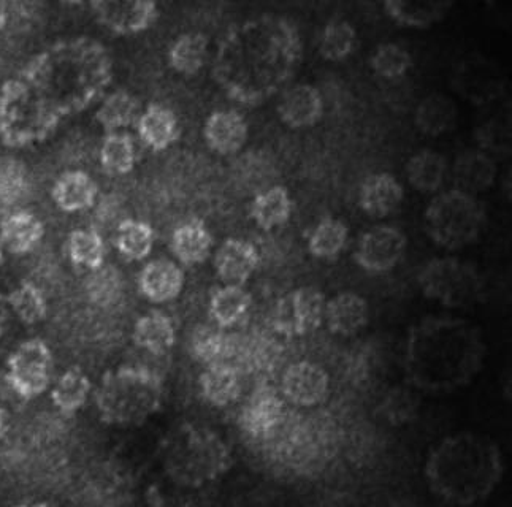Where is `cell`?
<instances>
[{"label":"cell","instance_id":"cell-23","mask_svg":"<svg viewBox=\"0 0 512 507\" xmlns=\"http://www.w3.org/2000/svg\"><path fill=\"white\" fill-rule=\"evenodd\" d=\"M43 235V222L29 211H15L0 222V243L16 256L34 251L42 241Z\"/></svg>","mask_w":512,"mask_h":507},{"label":"cell","instance_id":"cell-25","mask_svg":"<svg viewBox=\"0 0 512 507\" xmlns=\"http://www.w3.org/2000/svg\"><path fill=\"white\" fill-rule=\"evenodd\" d=\"M199 387L202 398L208 405L227 408L240 398V374L230 363L207 366V370L200 374Z\"/></svg>","mask_w":512,"mask_h":507},{"label":"cell","instance_id":"cell-22","mask_svg":"<svg viewBox=\"0 0 512 507\" xmlns=\"http://www.w3.org/2000/svg\"><path fill=\"white\" fill-rule=\"evenodd\" d=\"M97 194H99V186L83 170L65 172L56 180L51 191L54 203L65 213L89 210L96 205Z\"/></svg>","mask_w":512,"mask_h":507},{"label":"cell","instance_id":"cell-39","mask_svg":"<svg viewBox=\"0 0 512 507\" xmlns=\"http://www.w3.org/2000/svg\"><path fill=\"white\" fill-rule=\"evenodd\" d=\"M100 165L110 175H127L137 164L134 137L127 132L108 134L99 151Z\"/></svg>","mask_w":512,"mask_h":507},{"label":"cell","instance_id":"cell-43","mask_svg":"<svg viewBox=\"0 0 512 507\" xmlns=\"http://www.w3.org/2000/svg\"><path fill=\"white\" fill-rule=\"evenodd\" d=\"M370 65L379 77L395 80L403 77L413 67V58L409 51L398 43H384L376 48L370 58Z\"/></svg>","mask_w":512,"mask_h":507},{"label":"cell","instance_id":"cell-42","mask_svg":"<svg viewBox=\"0 0 512 507\" xmlns=\"http://www.w3.org/2000/svg\"><path fill=\"white\" fill-rule=\"evenodd\" d=\"M357 32L349 21L332 20L325 24L319 39V53L329 61H343L354 51Z\"/></svg>","mask_w":512,"mask_h":507},{"label":"cell","instance_id":"cell-38","mask_svg":"<svg viewBox=\"0 0 512 507\" xmlns=\"http://www.w3.org/2000/svg\"><path fill=\"white\" fill-rule=\"evenodd\" d=\"M65 251H67L70 262L75 267L83 268V270H99L100 267L105 265L107 246H105L104 238L97 230H73L67 238Z\"/></svg>","mask_w":512,"mask_h":507},{"label":"cell","instance_id":"cell-18","mask_svg":"<svg viewBox=\"0 0 512 507\" xmlns=\"http://www.w3.org/2000/svg\"><path fill=\"white\" fill-rule=\"evenodd\" d=\"M497 165L489 154L479 149L463 151L452 167L455 189L470 195L489 191L497 180Z\"/></svg>","mask_w":512,"mask_h":507},{"label":"cell","instance_id":"cell-9","mask_svg":"<svg viewBox=\"0 0 512 507\" xmlns=\"http://www.w3.org/2000/svg\"><path fill=\"white\" fill-rule=\"evenodd\" d=\"M325 295L316 287H299L276 303L273 327L284 336H303L324 322Z\"/></svg>","mask_w":512,"mask_h":507},{"label":"cell","instance_id":"cell-14","mask_svg":"<svg viewBox=\"0 0 512 507\" xmlns=\"http://www.w3.org/2000/svg\"><path fill=\"white\" fill-rule=\"evenodd\" d=\"M259 262L256 246L238 238L224 241L214 254V270L224 286H245Z\"/></svg>","mask_w":512,"mask_h":507},{"label":"cell","instance_id":"cell-20","mask_svg":"<svg viewBox=\"0 0 512 507\" xmlns=\"http://www.w3.org/2000/svg\"><path fill=\"white\" fill-rule=\"evenodd\" d=\"M370 308L365 298L354 292H341L325 303L324 321L330 332L352 336L367 327Z\"/></svg>","mask_w":512,"mask_h":507},{"label":"cell","instance_id":"cell-48","mask_svg":"<svg viewBox=\"0 0 512 507\" xmlns=\"http://www.w3.org/2000/svg\"><path fill=\"white\" fill-rule=\"evenodd\" d=\"M8 430V414L2 406H0V438L7 433Z\"/></svg>","mask_w":512,"mask_h":507},{"label":"cell","instance_id":"cell-13","mask_svg":"<svg viewBox=\"0 0 512 507\" xmlns=\"http://www.w3.org/2000/svg\"><path fill=\"white\" fill-rule=\"evenodd\" d=\"M329 392V374L313 362L292 363L281 378V395L299 408L321 405L329 397Z\"/></svg>","mask_w":512,"mask_h":507},{"label":"cell","instance_id":"cell-7","mask_svg":"<svg viewBox=\"0 0 512 507\" xmlns=\"http://www.w3.org/2000/svg\"><path fill=\"white\" fill-rule=\"evenodd\" d=\"M422 294L448 308H470L481 302L484 279L478 268L455 257H436L417 276Z\"/></svg>","mask_w":512,"mask_h":507},{"label":"cell","instance_id":"cell-29","mask_svg":"<svg viewBox=\"0 0 512 507\" xmlns=\"http://www.w3.org/2000/svg\"><path fill=\"white\" fill-rule=\"evenodd\" d=\"M92 382L85 371L73 366L59 376L51 387V401L54 408L64 416H73L85 408L91 397Z\"/></svg>","mask_w":512,"mask_h":507},{"label":"cell","instance_id":"cell-33","mask_svg":"<svg viewBox=\"0 0 512 507\" xmlns=\"http://www.w3.org/2000/svg\"><path fill=\"white\" fill-rule=\"evenodd\" d=\"M405 172L409 184L414 189L424 194H433L443 186L446 180L448 161L443 154L436 153L432 149H422L409 159Z\"/></svg>","mask_w":512,"mask_h":507},{"label":"cell","instance_id":"cell-41","mask_svg":"<svg viewBox=\"0 0 512 507\" xmlns=\"http://www.w3.org/2000/svg\"><path fill=\"white\" fill-rule=\"evenodd\" d=\"M7 303L10 311L26 325L39 324L48 313V303L42 290L27 281L8 294Z\"/></svg>","mask_w":512,"mask_h":507},{"label":"cell","instance_id":"cell-26","mask_svg":"<svg viewBox=\"0 0 512 507\" xmlns=\"http://www.w3.org/2000/svg\"><path fill=\"white\" fill-rule=\"evenodd\" d=\"M457 121H459L457 103L441 92H433L422 99L414 113L417 129L432 137L446 134L454 129Z\"/></svg>","mask_w":512,"mask_h":507},{"label":"cell","instance_id":"cell-4","mask_svg":"<svg viewBox=\"0 0 512 507\" xmlns=\"http://www.w3.org/2000/svg\"><path fill=\"white\" fill-rule=\"evenodd\" d=\"M161 463L167 481L199 490L229 473L234 466V454L219 433L186 422L165 436Z\"/></svg>","mask_w":512,"mask_h":507},{"label":"cell","instance_id":"cell-8","mask_svg":"<svg viewBox=\"0 0 512 507\" xmlns=\"http://www.w3.org/2000/svg\"><path fill=\"white\" fill-rule=\"evenodd\" d=\"M53 379V352L39 338L24 341L7 359L5 381L23 400H34L43 395L51 389Z\"/></svg>","mask_w":512,"mask_h":507},{"label":"cell","instance_id":"cell-28","mask_svg":"<svg viewBox=\"0 0 512 507\" xmlns=\"http://www.w3.org/2000/svg\"><path fill=\"white\" fill-rule=\"evenodd\" d=\"M140 115H142V105L137 97L124 89H118L102 100L96 111V121L104 127L107 135L118 134V132H126L129 127L137 126Z\"/></svg>","mask_w":512,"mask_h":507},{"label":"cell","instance_id":"cell-2","mask_svg":"<svg viewBox=\"0 0 512 507\" xmlns=\"http://www.w3.org/2000/svg\"><path fill=\"white\" fill-rule=\"evenodd\" d=\"M505 474L498 444L489 436L460 431L436 444L425 462L430 492L449 506L468 507L487 500Z\"/></svg>","mask_w":512,"mask_h":507},{"label":"cell","instance_id":"cell-15","mask_svg":"<svg viewBox=\"0 0 512 507\" xmlns=\"http://www.w3.org/2000/svg\"><path fill=\"white\" fill-rule=\"evenodd\" d=\"M184 287V271L173 260H151L138 275V289L151 303H169Z\"/></svg>","mask_w":512,"mask_h":507},{"label":"cell","instance_id":"cell-32","mask_svg":"<svg viewBox=\"0 0 512 507\" xmlns=\"http://www.w3.org/2000/svg\"><path fill=\"white\" fill-rule=\"evenodd\" d=\"M251 305H253V297L245 287H219L214 290L210 298L211 321L222 330L235 327L245 319Z\"/></svg>","mask_w":512,"mask_h":507},{"label":"cell","instance_id":"cell-17","mask_svg":"<svg viewBox=\"0 0 512 507\" xmlns=\"http://www.w3.org/2000/svg\"><path fill=\"white\" fill-rule=\"evenodd\" d=\"M324 100L318 88L311 84H295L286 89L278 103L281 121L292 129L311 127L322 118Z\"/></svg>","mask_w":512,"mask_h":507},{"label":"cell","instance_id":"cell-47","mask_svg":"<svg viewBox=\"0 0 512 507\" xmlns=\"http://www.w3.org/2000/svg\"><path fill=\"white\" fill-rule=\"evenodd\" d=\"M8 317H10V308H8L7 297L0 294V335L7 327Z\"/></svg>","mask_w":512,"mask_h":507},{"label":"cell","instance_id":"cell-11","mask_svg":"<svg viewBox=\"0 0 512 507\" xmlns=\"http://www.w3.org/2000/svg\"><path fill=\"white\" fill-rule=\"evenodd\" d=\"M286 422V401L278 390L260 386L241 408L238 425L246 436L267 441L283 428Z\"/></svg>","mask_w":512,"mask_h":507},{"label":"cell","instance_id":"cell-10","mask_svg":"<svg viewBox=\"0 0 512 507\" xmlns=\"http://www.w3.org/2000/svg\"><path fill=\"white\" fill-rule=\"evenodd\" d=\"M408 248V238L392 225H378L363 233L357 243L354 260L368 273H387L394 270Z\"/></svg>","mask_w":512,"mask_h":507},{"label":"cell","instance_id":"cell-34","mask_svg":"<svg viewBox=\"0 0 512 507\" xmlns=\"http://www.w3.org/2000/svg\"><path fill=\"white\" fill-rule=\"evenodd\" d=\"M153 227L138 219H123L115 232V246L119 254L130 262H140L150 256L154 248Z\"/></svg>","mask_w":512,"mask_h":507},{"label":"cell","instance_id":"cell-31","mask_svg":"<svg viewBox=\"0 0 512 507\" xmlns=\"http://www.w3.org/2000/svg\"><path fill=\"white\" fill-rule=\"evenodd\" d=\"M292 214V199L283 186H272L254 195L249 216L262 230H273L286 224Z\"/></svg>","mask_w":512,"mask_h":507},{"label":"cell","instance_id":"cell-1","mask_svg":"<svg viewBox=\"0 0 512 507\" xmlns=\"http://www.w3.org/2000/svg\"><path fill=\"white\" fill-rule=\"evenodd\" d=\"M302 53L294 24L279 18L243 24L219 53L216 78L229 86L235 78V97L245 103L272 96L294 73Z\"/></svg>","mask_w":512,"mask_h":507},{"label":"cell","instance_id":"cell-46","mask_svg":"<svg viewBox=\"0 0 512 507\" xmlns=\"http://www.w3.org/2000/svg\"><path fill=\"white\" fill-rule=\"evenodd\" d=\"M192 490L172 484H153L146 490L148 507H199L192 498Z\"/></svg>","mask_w":512,"mask_h":507},{"label":"cell","instance_id":"cell-36","mask_svg":"<svg viewBox=\"0 0 512 507\" xmlns=\"http://www.w3.org/2000/svg\"><path fill=\"white\" fill-rule=\"evenodd\" d=\"M210 40L202 32H188L172 43L169 50V64L183 75H195L207 64Z\"/></svg>","mask_w":512,"mask_h":507},{"label":"cell","instance_id":"cell-51","mask_svg":"<svg viewBox=\"0 0 512 507\" xmlns=\"http://www.w3.org/2000/svg\"><path fill=\"white\" fill-rule=\"evenodd\" d=\"M4 265V251H2V248H0V267Z\"/></svg>","mask_w":512,"mask_h":507},{"label":"cell","instance_id":"cell-27","mask_svg":"<svg viewBox=\"0 0 512 507\" xmlns=\"http://www.w3.org/2000/svg\"><path fill=\"white\" fill-rule=\"evenodd\" d=\"M132 338L135 346L143 351L153 355H164L175 346V325L162 311H150L135 322Z\"/></svg>","mask_w":512,"mask_h":507},{"label":"cell","instance_id":"cell-37","mask_svg":"<svg viewBox=\"0 0 512 507\" xmlns=\"http://www.w3.org/2000/svg\"><path fill=\"white\" fill-rule=\"evenodd\" d=\"M421 411L419 390L411 386L390 387L379 401L378 414L394 427L411 424Z\"/></svg>","mask_w":512,"mask_h":507},{"label":"cell","instance_id":"cell-24","mask_svg":"<svg viewBox=\"0 0 512 507\" xmlns=\"http://www.w3.org/2000/svg\"><path fill=\"white\" fill-rule=\"evenodd\" d=\"M213 235L199 219L178 225L170 240L173 256L186 267L203 264L213 249Z\"/></svg>","mask_w":512,"mask_h":507},{"label":"cell","instance_id":"cell-3","mask_svg":"<svg viewBox=\"0 0 512 507\" xmlns=\"http://www.w3.org/2000/svg\"><path fill=\"white\" fill-rule=\"evenodd\" d=\"M482 365L484 344L465 322L430 319L409 341L406 373L416 390L454 392L467 386Z\"/></svg>","mask_w":512,"mask_h":507},{"label":"cell","instance_id":"cell-40","mask_svg":"<svg viewBox=\"0 0 512 507\" xmlns=\"http://www.w3.org/2000/svg\"><path fill=\"white\" fill-rule=\"evenodd\" d=\"M348 225L340 219L325 218L316 225L308 240V249L318 259L333 260L348 244Z\"/></svg>","mask_w":512,"mask_h":507},{"label":"cell","instance_id":"cell-49","mask_svg":"<svg viewBox=\"0 0 512 507\" xmlns=\"http://www.w3.org/2000/svg\"><path fill=\"white\" fill-rule=\"evenodd\" d=\"M15 507H58L54 504L48 503V501H24V503L18 504Z\"/></svg>","mask_w":512,"mask_h":507},{"label":"cell","instance_id":"cell-44","mask_svg":"<svg viewBox=\"0 0 512 507\" xmlns=\"http://www.w3.org/2000/svg\"><path fill=\"white\" fill-rule=\"evenodd\" d=\"M89 298L99 306H110L118 302L123 294V279L111 265L91 271L86 284Z\"/></svg>","mask_w":512,"mask_h":507},{"label":"cell","instance_id":"cell-5","mask_svg":"<svg viewBox=\"0 0 512 507\" xmlns=\"http://www.w3.org/2000/svg\"><path fill=\"white\" fill-rule=\"evenodd\" d=\"M94 401L104 424L137 427L162 408L164 384L145 366H119L104 374Z\"/></svg>","mask_w":512,"mask_h":507},{"label":"cell","instance_id":"cell-6","mask_svg":"<svg viewBox=\"0 0 512 507\" xmlns=\"http://www.w3.org/2000/svg\"><path fill=\"white\" fill-rule=\"evenodd\" d=\"M486 222V206L476 195L459 189L436 195L424 214L428 238L448 251H459L476 243Z\"/></svg>","mask_w":512,"mask_h":507},{"label":"cell","instance_id":"cell-45","mask_svg":"<svg viewBox=\"0 0 512 507\" xmlns=\"http://www.w3.org/2000/svg\"><path fill=\"white\" fill-rule=\"evenodd\" d=\"M29 189V180L21 162L13 159L0 161V203L15 205L24 199Z\"/></svg>","mask_w":512,"mask_h":507},{"label":"cell","instance_id":"cell-35","mask_svg":"<svg viewBox=\"0 0 512 507\" xmlns=\"http://www.w3.org/2000/svg\"><path fill=\"white\" fill-rule=\"evenodd\" d=\"M192 357L207 366L229 363L232 354V341L218 325H199L195 327L189 341Z\"/></svg>","mask_w":512,"mask_h":507},{"label":"cell","instance_id":"cell-16","mask_svg":"<svg viewBox=\"0 0 512 507\" xmlns=\"http://www.w3.org/2000/svg\"><path fill=\"white\" fill-rule=\"evenodd\" d=\"M248 135V122L235 110L214 111L203 127L205 142L222 156L238 153L245 146Z\"/></svg>","mask_w":512,"mask_h":507},{"label":"cell","instance_id":"cell-12","mask_svg":"<svg viewBox=\"0 0 512 507\" xmlns=\"http://www.w3.org/2000/svg\"><path fill=\"white\" fill-rule=\"evenodd\" d=\"M91 8L96 20L115 34H138L159 18V7L151 0H97Z\"/></svg>","mask_w":512,"mask_h":507},{"label":"cell","instance_id":"cell-21","mask_svg":"<svg viewBox=\"0 0 512 507\" xmlns=\"http://www.w3.org/2000/svg\"><path fill=\"white\" fill-rule=\"evenodd\" d=\"M135 129L143 145L153 151L170 148L180 137V122L175 113L159 103H151L142 111Z\"/></svg>","mask_w":512,"mask_h":507},{"label":"cell","instance_id":"cell-30","mask_svg":"<svg viewBox=\"0 0 512 507\" xmlns=\"http://www.w3.org/2000/svg\"><path fill=\"white\" fill-rule=\"evenodd\" d=\"M452 7L451 0H387L384 4L387 15L398 24L408 27L432 26L436 21L443 20L449 8Z\"/></svg>","mask_w":512,"mask_h":507},{"label":"cell","instance_id":"cell-19","mask_svg":"<svg viewBox=\"0 0 512 507\" xmlns=\"http://www.w3.org/2000/svg\"><path fill=\"white\" fill-rule=\"evenodd\" d=\"M403 197V186L394 175L375 173L360 186L359 205L373 218H386L402 206Z\"/></svg>","mask_w":512,"mask_h":507},{"label":"cell","instance_id":"cell-50","mask_svg":"<svg viewBox=\"0 0 512 507\" xmlns=\"http://www.w3.org/2000/svg\"><path fill=\"white\" fill-rule=\"evenodd\" d=\"M5 23H7V15H5L4 8L0 7V31L4 29Z\"/></svg>","mask_w":512,"mask_h":507}]
</instances>
